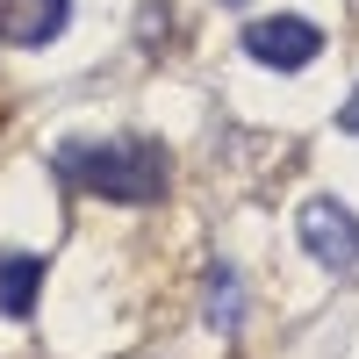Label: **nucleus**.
<instances>
[{
    "instance_id": "nucleus-1",
    "label": "nucleus",
    "mask_w": 359,
    "mask_h": 359,
    "mask_svg": "<svg viewBox=\"0 0 359 359\" xmlns=\"http://www.w3.org/2000/svg\"><path fill=\"white\" fill-rule=\"evenodd\" d=\"M50 172L79 194L123 201V208H151L172 187V151L158 137H65L50 151Z\"/></svg>"
},
{
    "instance_id": "nucleus-2",
    "label": "nucleus",
    "mask_w": 359,
    "mask_h": 359,
    "mask_svg": "<svg viewBox=\"0 0 359 359\" xmlns=\"http://www.w3.org/2000/svg\"><path fill=\"white\" fill-rule=\"evenodd\" d=\"M294 237H302V252L323 266V273H359V216L338 201V194H309L294 208Z\"/></svg>"
},
{
    "instance_id": "nucleus-3",
    "label": "nucleus",
    "mask_w": 359,
    "mask_h": 359,
    "mask_svg": "<svg viewBox=\"0 0 359 359\" xmlns=\"http://www.w3.org/2000/svg\"><path fill=\"white\" fill-rule=\"evenodd\" d=\"M237 50H245L252 65H266V72H302V65H316L323 29L309 15H259V22H245Z\"/></svg>"
},
{
    "instance_id": "nucleus-4",
    "label": "nucleus",
    "mask_w": 359,
    "mask_h": 359,
    "mask_svg": "<svg viewBox=\"0 0 359 359\" xmlns=\"http://www.w3.org/2000/svg\"><path fill=\"white\" fill-rule=\"evenodd\" d=\"M72 0H0V43L15 50H43L50 36H65Z\"/></svg>"
},
{
    "instance_id": "nucleus-5",
    "label": "nucleus",
    "mask_w": 359,
    "mask_h": 359,
    "mask_svg": "<svg viewBox=\"0 0 359 359\" xmlns=\"http://www.w3.org/2000/svg\"><path fill=\"white\" fill-rule=\"evenodd\" d=\"M36 287H43V259L36 252H0V316L29 323L36 316Z\"/></svg>"
},
{
    "instance_id": "nucleus-6",
    "label": "nucleus",
    "mask_w": 359,
    "mask_h": 359,
    "mask_svg": "<svg viewBox=\"0 0 359 359\" xmlns=\"http://www.w3.org/2000/svg\"><path fill=\"white\" fill-rule=\"evenodd\" d=\"M201 316H208V331H237L245 323V287H237V266H208V302H201Z\"/></svg>"
},
{
    "instance_id": "nucleus-7",
    "label": "nucleus",
    "mask_w": 359,
    "mask_h": 359,
    "mask_svg": "<svg viewBox=\"0 0 359 359\" xmlns=\"http://www.w3.org/2000/svg\"><path fill=\"white\" fill-rule=\"evenodd\" d=\"M338 130H345V137H359V86H352V101L338 108Z\"/></svg>"
},
{
    "instance_id": "nucleus-8",
    "label": "nucleus",
    "mask_w": 359,
    "mask_h": 359,
    "mask_svg": "<svg viewBox=\"0 0 359 359\" xmlns=\"http://www.w3.org/2000/svg\"><path fill=\"white\" fill-rule=\"evenodd\" d=\"M223 8H237V0H223Z\"/></svg>"
}]
</instances>
